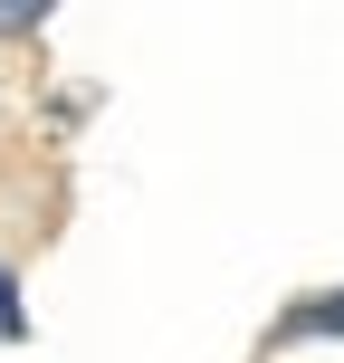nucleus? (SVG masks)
Segmentation results:
<instances>
[{
	"mask_svg": "<svg viewBox=\"0 0 344 363\" xmlns=\"http://www.w3.org/2000/svg\"><path fill=\"white\" fill-rule=\"evenodd\" d=\"M326 335H344V287H335V296H306V306L277 315V345H326Z\"/></svg>",
	"mask_w": 344,
	"mask_h": 363,
	"instance_id": "obj_1",
	"label": "nucleus"
},
{
	"mask_svg": "<svg viewBox=\"0 0 344 363\" xmlns=\"http://www.w3.org/2000/svg\"><path fill=\"white\" fill-rule=\"evenodd\" d=\"M57 0H0V38H19V29H38Z\"/></svg>",
	"mask_w": 344,
	"mask_h": 363,
	"instance_id": "obj_2",
	"label": "nucleus"
},
{
	"mask_svg": "<svg viewBox=\"0 0 344 363\" xmlns=\"http://www.w3.org/2000/svg\"><path fill=\"white\" fill-rule=\"evenodd\" d=\"M0 335H19V296H10V277H0Z\"/></svg>",
	"mask_w": 344,
	"mask_h": 363,
	"instance_id": "obj_3",
	"label": "nucleus"
}]
</instances>
